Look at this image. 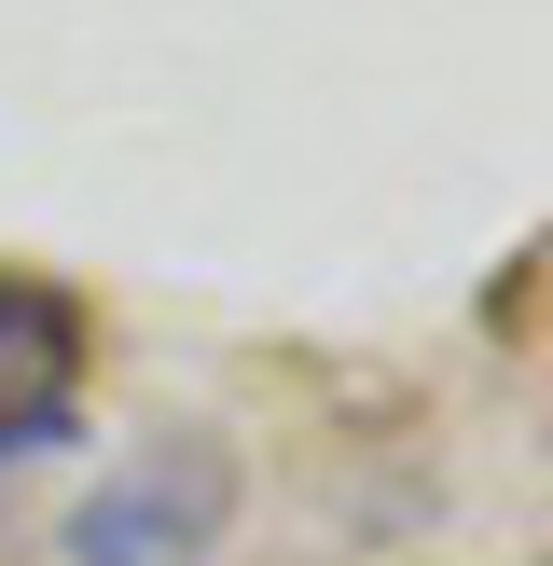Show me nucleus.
I'll return each mask as SVG.
<instances>
[{
    "instance_id": "obj_1",
    "label": "nucleus",
    "mask_w": 553,
    "mask_h": 566,
    "mask_svg": "<svg viewBox=\"0 0 553 566\" xmlns=\"http://www.w3.org/2000/svg\"><path fill=\"white\" fill-rule=\"evenodd\" d=\"M221 525H236V442L166 429V442H138L125 470H97V484L70 497L55 553L70 566H208Z\"/></svg>"
},
{
    "instance_id": "obj_2",
    "label": "nucleus",
    "mask_w": 553,
    "mask_h": 566,
    "mask_svg": "<svg viewBox=\"0 0 553 566\" xmlns=\"http://www.w3.org/2000/svg\"><path fill=\"white\" fill-rule=\"evenodd\" d=\"M83 429V304L0 263V470Z\"/></svg>"
}]
</instances>
